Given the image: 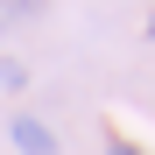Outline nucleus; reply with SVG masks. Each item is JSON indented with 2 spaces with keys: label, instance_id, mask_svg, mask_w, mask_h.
I'll return each instance as SVG.
<instances>
[{
  "label": "nucleus",
  "instance_id": "2",
  "mask_svg": "<svg viewBox=\"0 0 155 155\" xmlns=\"http://www.w3.org/2000/svg\"><path fill=\"white\" fill-rule=\"evenodd\" d=\"M0 85H7V92H21V85H28V71H21L14 57H0Z\"/></svg>",
  "mask_w": 155,
  "mask_h": 155
},
{
  "label": "nucleus",
  "instance_id": "5",
  "mask_svg": "<svg viewBox=\"0 0 155 155\" xmlns=\"http://www.w3.org/2000/svg\"><path fill=\"white\" fill-rule=\"evenodd\" d=\"M148 35H155V21H148Z\"/></svg>",
  "mask_w": 155,
  "mask_h": 155
},
{
  "label": "nucleus",
  "instance_id": "6",
  "mask_svg": "<svg viewBox=\"0 0 155 155\" xmlns=\"http://www.w3.org/2000/svg\"><path fill=\"white\" fill-rule=\"evenodd\" d=\"M0 28H7V21H0Z\"/></svg>",
  "mask_w": 155,
  "mask_h": 155
},
{
  "label": "nucleus",
  "instance_id": "1",
  "mask_svg": "<svg viewBox=\"0 0 155 155\" xmlns=\"http://www.w3.org/2000/svg\"><path fill=\"white\" fill-rule=\"evenodd\" d=\"M7 134H14L21 155H57V134H49L42 120H28V113H14V120H7Z\"/></svg>",
  "mask_w": 155,
  "mask_h": 155
},
{
  "label": "nucleus",
  "instance_id": "4",
  "mask_svg": "<svg viewBox=\"0 0 155 155\" xmlns=\"http://www.w3.org/2000/svg\"><path fill=\"white\" fill-rule=\"evenodd\" d=\"M14 14H42V0H14Z\"/></svg>",
  "mask_w": 155,
  "mask_h": 155
},
{
  "label": "nucleus",
  "instance_id": "3",
  "mask_svg": "<svg viewBox=\"0 0 155 155\" xmlns=\"http://www.w3.org/2000/svg\"><path fill=\"white\" fill-rule=\"evenodd\" d=\"M106 155H141V148H134V141H120V134H113V148H106Z\"/></svg>",
  "mask_w": 155,
  "mask_h": 155
}]
</instances>
